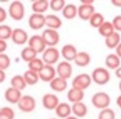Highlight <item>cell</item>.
<instances>
[{"mask_svg": "<svg viewBox=\"0 0 121 119\" xmlns=\"http://www.w3.org/2000/svg\"><path fill=\"white\" fill-rule=\"evenodd\" d=\"M10 84H11V87L17 89L20 91L25 89L27 86L23 75H21V74H16L13 76L10 81Z\"/></svg>", "mask_w": 121, "mask_h": 119, "instance_id": "83f0119b", "label": "cell"}, {"mask_svg": "<svg viewBox=\"0 0 121 119\" xmlns=\"http://www.w3.org/2000/svg\"><path fill=\"white\" fill-rule=\"evenodd\" d=\"M96 13L93 4H86L81 3L78 7V16L83 21H89L94 13Z\"/></svg>", "mask_w": 121, "mask_h": 119, "instance_id": "8fae6325", "label": "cell"}, {"mask_svg": "<svg viewBox=\"0 0 121 119\" xmlns=\"http://www.w3.org/2000/svg\"><path fill=\"white\" fill-rule=\"evenodd\" d=\"M25 7L20 1H13L8 8V14L15 21H21L25 16Z\"/></svg>", "mask_w": 121, "mask_h": 119, "instance_id": "277c9868", "label": "cell"}, {"mask_svg": "<svg viewBox=\"0 0 121 119\" xmlns=\"http://www.w3.org/2000/svg\"><path fill=\"white\" fill-rule=\"evenodd\" d=\"M40 79L44 82L50 83L55 77H57V72H56V68L54 65H49L45 64L42 69L38 73Z\"/></svg>", "mask_w": 121, "mask_h": 119, "instance_id": "30bf717a", "label": "cell"}, {"mask_svg": "<svg viewBox=\"0 0 121 119\" xmlns=\"http://www.w3.org/2000/svg\"><path fill=\"white\" fill-rule=\"evenodd\" d=\"M105 64L108 69L116 70L121 65V59L115 53L109 54L105 59Z\"/></svg>", "mask_w": 121, "mask_h": 119, "instance_id": "44dd1931", "label": "cell"}, {"mask_svg": "<svg viewBox=\"0 0 121 119\" xmlns=\"http://www.w3.org/2000/svg\"><path fill=\"white\" fill-rule=\"evenodd\" d=\"M59 103V98L54 93H45L42 97V105L47 110H55Z\"/></svg>", "mask_w": 121, "mask_h": 119, "instance_id": "4fadbf2b", "label": "cell"}, {"mask_svg": "<svg viewBox=\"0 0 121 119\" xmlns=\"http://www.w3.org/2000/svg\"><path fill=\"white\" fill-rule=\"evenodd\" d=\"M66 119H79V118H78L75 116H70V117H69V118H67Z\"/></svg>", "mask_w": 121, "mask_h": 119, "instance_id": "7dc6e473", "label": "cell"}, {"mask_svg": "<svg viewBox=\"0 0 121 119\" xmlns=\"http://www.w3.org/2000/svg\"><path fill=\"white\" fill-rule=\"evenodd\" d=\"M111 98L110 95L105 92H97L91 97V104L97 109H105L109 108Z\"/></svg>", "mask_w": 121, "mask_h": 119, "instance_id": "6da1fadb", "label": "cell"}, {"mask_svg": "<svg viewBox=\"0 0 121 119\" xmlns=\"http://www.w3.org/2000/svg\"><path fill=\"white\" fill-rule=\"evenodd\" d=\"M22 91L13 87L8 88L4 93L5 99L12 104H17L18 102L22 98Z\"/></svg>", "mask_w": 121, "mask_h": 119, "instance_id": "2e32d148", "label": "cell"}, {"mask_svg": "<svg viewBox=\"0 0 121 119\" xmlns=\"http://www.w3.org/2000/svg\"><path fill=\"white\" fill-rule=\"evenodd\" d=\"M55 113L59 118L66 119L71 116L72 113V106L68 103H60L55 108Z\"/></svg>", "mask_w": 121, "mask_h": 119, "instance_id": "ffe728a7", "label": "cell"}, {"mask_svg": "<svg viewBox=\"0 0 121 119\" xmlns=\"http://www.w3.org/2000/svg\"><path fill=\"white\" fill-rule=\"evenodd\" d=\"M45 65L43 60L36 57L35 59L32 60L31 61H30L29 63H27V66H28V69L32 70L34 72L39 73L42 69V68Z\"/></svg>", "mask_w": 121, "mask_h": 119, "instance_id": "1f68e13d", "label": "cell"}, {"mask_svg": "<svg viewBox=\"0 0 121 119\" xmlns=\"http://www.w3.org/2000/svg\"><path fill=\"white\" fill-rule=\"evenodd\" d=\"M81 3H86V4H94V1L93 0H83Z\"/></svg>", "mask_w": 121, "mask_h": 119, "instance_id": "bcb514c9", "label": "cell"}, {"mask_svg": "<svg viewBox=\"0 0 121 119\" xmlns=\"http://www.w3.org/2000/svg\"><path fill=\"white\" fill-rule=\"evenodd\" d=\"M18 108L23 113H31L36 106V102L34 97L30 95H22V98L17 103Z\"/></svg>", "mask_w": 121, "mask_h": 119, "instance_id": "52a82bcc", "label": "cell"}, {"mask_svg": "<svg viewBox=\"0 0 121 119\" xmlns=\"http://www.w3.org/2000/svg\"><path fill=\"white\" fill-rule=\"evenodd\" d=\"M7 17H8V13H7V11L3 7H0V23H3V22L7 19Z\"/></svg>", "mask_w": 121, "mask_h": 119, "instance_id": "f35d334b", "label": "cell"}, {"mask_svg": "<svg viewBox=\"0 0 121 119\" xmlns=\"http://www.w3.org/2000/svg\"><path fill=\"white\" fill-rule=\"evenodd\" d=\"M49 87L54 92H58V93L64 92L68 88V81L63 78L57 76L49 83Z\"/></svg>", "mask_w": 121, "mask_h": 119, "instance_id": "d6986e66", "label": "cell"}, {"mask_svg": "<svg viewBox=\"0 0 121 119\" xmlns=\"http://www.w3.org/2000/svg\"><path fill=\"white\" fill-rule=\"evenodd\" d=\"M105 17L103 16V14L100 13H96L91 16V18L89 20V23L92 27L97 28L98 29L104 23H105Z\"/></svg>", "mask_w": 121, "mask_h": 119, "instance_id": "4dcf8cb0", "label": "cell"}, {"mask_svg": "<svg viewBox=\"0 0 121 119\" xmlns=\"http://www.w3.org/2000/svg\"><path fill=\"white\" fill-rule=\"evenodd\" d=\"M49 8V2L47 0H36L31 4V9L34 13L43 14Z\"/></svg>", "mask_w": 121, "mask_h": 119, "instance_id": "cb8c5ba5", "label": "cell"}, {"mask_svg": "<svg viewBox=\"0 0 121 119\" xmlns=\"http://www.w3.org/2000/svg\"><path fill=\"white\" fill-rule=\"evenodd\" d=\"M63 22L59 17L55 14L45 15V27L49 29L58 30L62 27Z\"/></svg>", "mask_w": 121, "mask_h": 119, "instance_id": "e0dca14e", "label": "cell"}, {"mask_svg": "<svg viewBox=\"0 0 121 119\" xmlns=\"http://www.w3.org/2000/svg\"><path fill=\"white\" fill-rule=\"evenodd\" d=\"M91 62V55L86 51H79L74 60V63L78 67H86Z\"/></svg>", "mask_w": 121, "mask_h": 119, "instance_id": "d4e9b609", "label": "cell"}, {"mask_svg": "<svg viewBox=\"0 0 121 119\" xmlns=\"http://www.w3.org/2000/svg\"><path fill=\"white\" fill-rule=\"evenodd\" d=\"M91 79L92 82L98 85H105L109 83L110 79V74L107 68L96 67L91 72Z\"/></svg>", "mask_w": 121, "mask_h": 119, "instance_id": "7a4b0ae2", "label": "cell"}, {"mask_svg": "<svg viewBox=\"0 0 121 119\" xmlns=\"http://www.w3.org/2000/svg\"><path fill=\"white\" fill-rule=\"evenodd\" d=\"M56 72L57 76L68 80L73 74V66L69 61L62 60L56 66Z\"/></svg>", "mask_w": 121, "mask_h": 119, "instance_id": "9c48e42d", "label": "cell"}, {"mask_svg": "<svg viewBox=\"0 0 121 119\" xmlns=\"http://www.w3.org/2000/svg\"><path fill=\"white\" fill-rule=\"evenodd\" d=\"M111 3L116 8H121V0H111Z\"/></svg>", "mask_w": 121, "mask_h": 119, "instance_id": "b9f144b4", "label": "cell"}, {"mask_svg": "<svg viewBox=\"0 0 121 119\" xmlns=\"http://www.w3.org/2000/svg\"><path fill=\"white\" fill-rule=\"evenodd\" d=\"M62 15L68 20H72L78 16V7L73 3H68L62 11Z\"/></svg>", "mask_w": 121, "mask_h": 119, "instance_id": "484cf974", "label": "cell"}, {"mask_svg": "<svg viewBox=\"0 0 121 119\" xmlns=\"http://www.w3.org/2000/svg\"><path fill=\"white\" fill-rule=\"evenodd\" d=\"M44 41L45 42L47 47H55L60 40V36L57 30H53L46 28L41 34Z\"/></svg>", "mask_w": 121, "mask_h": 119, "instance_id": "5b68a950", "label": "cell"}, {"mask_svg": "<svg viewBox=\"0 0 121 119\" xmlns=\"http://www.w3.org/2000/svg\"><path fill=\"white\" fill-rule=\"evenodd\" d=\"M72 113L78 118H84L88 113V108L83 102L73 103L72 105Z\"/></svg>", "mask_w": 121, "mask_h": 119, "instance_id": "7402d4cb", "label": "cell"}, {"mask_svg": "<svg viewBox=\"0 0 121 119\" xmlns=\"http://www.w3.org/2000/svg\"><path fill=\"white\" fill-rule=\"evenodd\" d=\"M49 119H58V118H49Z\"/></svg>", "mask_w": 121, "mask_h": 119, "instance_id": "681fc988", "label": "cell"}, {"mask_svg": "<svg viewBox=\"0 0 121 119\" xmlns=\"http://www.w3.org/2000/svg\"><path fill=\"white\" fill-rule=\"evenodd\" d=\"M28 46L33 49L37 54L43 53L47 48L45 42L44 41L41 35H33L29 38Z\"/></svg>", "mask_w": 121, "mask_h": 119, "instance_id": "ba28073f", "label": "cell"}, {"mask_svg": "<svg viewBox=\"0 0 121 119\" xmlns=\"http://www.w3.org/2000/svg\"><path fill=\"white\" fill-rule=\"evenodd\" d=\"M115 54L121 59V42L120 45L116 47V49H115Z\"/></svg>", "mask_w": 121, "mask_h": 119, "instance_id": "ee69618b", "label": "cell"}, {"mask_svg": "<svg viewBox=\"0 0 121 119\" xmlns=\"http://www.w3.org/2000/svg\"><path fill=\"white\" fill-rule=\"evenodd\" d=\"M22 75L27 85H34V84H37L38 81L40 80L38 73L34 72L30 69H27L26 71H25Z\"/></svg>", "mask_w": 121, "mask_h": 119, "instance_id": "f1b7e54d", "label": "cell"}, {"mask_svg": "<svg viewBox=\"0 0 121 119\" xmlns=\"http://www.w3.org/2000/svg\"><path fill=\"white\" fill-rule=\"evenodd\" d=\"M112 24H113L114 27H115V32H121V15H117L112 19L111 21Z\"/></svg>", "mask_w": 121, "mask_h": 119, "instance_id": "74e56055", "label": "cell"}, {"mask_svg": "<svg viewBox=\"0 0 121 119\" xmlns=\"http://www.w3.org/2000/svg\"><path fill=\"white\" fill-rule=\"evenodd\" d=\"M6 73L4 72V70H2V69H0V84L1 83H3V81L6 79Z\"/></svg>", "mask_w": 121, "mask_h": 119, "instance_id": "60d3db41", "label": "cell"}, {"mask_svg": "<svg viewBox=\"0 0 121 119\" xmlns=\"http://www.w3.org/2000/svg\"><path fill=\"white\" fill-rule=\"evenodd\" d=\"M12 41L17 45H25L29 41V37L27 32L22 28H15L13 29L11 37Z\"/></svg>", "mask_w": 121, "mask_h": 119, "instance_id": "5bb4252c", "label": "cell"}, {"mask_svg": "<svg viewBox=\"0 0 121 119\" xmlns=\"http://www.w3.org/2000/svg\"><path fill=\"white\" fill-rule=\"evenodd\" d=\"M98 119H115V113L112 108H107L102 109L98 113Z\"/></svg>", "mask_w": 121, "mask_h": 119, "instance_id": "d590c367", "label": "cell"}, {"mask_svg": "<svg viewBox=\"0 0 121 119\" xmlns=\"http://www.w3.org/2000/svg\"><path fill=\"white\" fill-rule=\"evenodd\" d=\"M60 53L64 60L71 62V61H74L78 51L75 46H73V44H66L62 47Z\"/></svg>", "mask_w": 121, "mask_h": 119, "instance_id": "9a60e30c", "label": "cell"}, {"mask_svg": "<svg viewBox=\"0 0 121 119\" xmlns=\"http://www.w3.org/2000/svg\"><path fill=\"white\" fill-rule=\"evenodd\" d=\"M85 97V93L82 90H80L74 88H71L67 93V98L70 103H77L82 102L83 98Z\"/></svg>", "mask_w": 121, "mask_h": 119, "instance_id": "ac0fdd59", "label": "cell"}, {"mask_svg": "<svg viewBox=\"0 0 121 119\" xmlns=\"http://www.w3.org/2000/svg\"><path fill=\"white\" fill-rule=\"evenodd\" d=\"M8 48V43L6 41H3L0 39V54H3L6 51Z\"/></svg>", "mask_w": 121, "mask_h": 119, "instance_id": "ab89813d", "label": "cell"}, {"mask_svg": "<svg viewBox=\"0 0 121 119\" xmlns=\"http://www.w3.org/2000/svg\"><path fill=\"white\" fill-rule=\"evenodd\" d=\"M61 53L56 47H47L42 53V60L45 64L54 65L59 61Z\"/></svg>", "mask_w": 121, "mask_h": 119, "instance_id": "8992f818", "label": "cell"}, {"mask_svg": "<svg viewBox=\"0 0 121 119\" xmlns=\"http://www.w3.org/2000/svg\"><path fill=\"white\" fill-rule=\"evenodd\" d=\"M10 64H11L10 57L5 53L0 54V69L5 70L9 67Z\"/></svg>", "mask_w": 121, "mask_h": 119, "instance_id": "8d00e7d4", "label": "cell"}, {"mask_svg": "<svg viewBox=\"0 0 121 119\" xmlns=\"http://www.w3.org/2000/svg\"><path fill=\"white\" fill-rule=\"evenodd\" d=\"M66 4L64 0H51L49 2V8L54 12H62Z\"/></svg>", "mask_w": 121, "mask_h": 119, "instance_id": "e575fe53", "label": "cell"}, {"mask_svg": "<svg viewBox=\"0 0 121 119\" xmlns=\"http://www.w3.org/2000/svg\"><path fill=\"white\" fill-rule=\"evenodd\" d=\"M91 83H92V79H91V74L82 73V74L76 75L73 79L72 88L85 91L91 86Z\"/></svg>", "mask_w": 121, "mask_h": 119, "instance_id": "3957f363", "label": "cell"}, {"mask_svg": "<svg viewBox=\"0 0 121 119\" xmlns=\"http://www.w3.org/2000/svg\"><path fill=\"white\" fill-rule=\"evenodd\" d=\"M97 30H98L99 34L103 37H105V38L110 37L114 32H115V27H114L112 23L109 21H105Z\"/></svg>", "mask_w": 121, "mask_h": 119, "instance_id": "4316f807", "label": "cell"}, {"mask_svg": "<svg viewBox=\"0 0 121 119\" xmlns=\"http://www.w3.org/2000/svg\"><path fill=\"white\" fill-rule=\"evenodd\" d=\"M116 104H117V106L119 107V108L121 109V94L120 95H119L118 97H117V98H116Z\"/></svg>", "mask_w": 121, "mask_h": 119, "instance_id": "f6af8a7d", "label": "cell"}, {"mask_svg": "<svg viewBox=\"0 0 121 119\" xmlns=\"http://www.w3.org/2000/svg\"><path fill=\"white\" fill-rule=\"evenodd\" d=\"M28 25L33 30H40L45 26V16L44 14L32 13L28 18Z\"/></svg>", "mask_w": 121, "mask_h": 119, "instance_id": "7c38bea8", "label": "cell"}, {"mask_svg": "<svg viewBox=\"0 0 121 119\" xmlns=\"http://www.w3.org/2000/svg\"><path fill=\"white\" fill-rule=\"evenodd\" d=\"M115 76H116L118 79H120V80L121 79V65L116 70H115Z\"/></svg>", "mask_w": 121, "mask_h": 119, "instance_id": "7bdbcfd3", "label": "cell"}, {"mask_svg": "<svg viewBox=\"0 0 121 119\" xmlns=\"http://www.w3.org/2000/svg\"><path fill=\"white\" fill-rule=\"evenodd\" d=\"M119 89H120V91L121 93V79L120 80V82H119Z\"/></svg>", "mask_w": 121, "mask_h": 119, "instance_id": "c3c4849f", "label": "cell"}, {"mask_svg": "<svg viewBox=\"0 0 121 119\" xmlns=\"http://www.w3.org/2000/svg\"><path fill=\"white\" fill-rule=\"evenodd\" d=\"M13 30L8 25L2 24L0 25V39L3 41H7L12 37Z\"/></svg>", "mask_w": 121, "mask_h": 119, "instance_id": "d6a6232c", "label": "cell"}, {"mask_svg": "<svg viewBox=\"0 0 121 119\" xmlns=\"http://www.w3.org/2000/svg\"><path fill=\"white\" fill-rule=\"evenodd\" d=\"M37 55H38V54H37L33 49H31L29 46L24 47L21 51V58L27 63H29L30 61H31L32 60L36 58Z\"/></svg>", "mask_w": 121, "mask_h": 119, "instance_id": "f546056e", "label": "cell"}, {"mask_svg": "<svg viewBox=\"0 0 121 119\" xmlns=\"http://www.w3.org/2000/svg\"><path fill=\"white\" fill-rule=\"evenodd\" d=\"M121 42V36L119 32H115L112 34L111 36L105 38V45L107 48L113 50V49H116Z\"/></svg>", "mask_w": 121, "mask_h": 119, "instance_id": "603a6c76", "label": "cell"}, {"mask_svg": "<svg viewBox=\"0 0 121 119\" xmlns=\"http://www.w3.org/2000/svg\"><path fill=\"white\" fill-rule=\"evenodd\" d=\"M15 112L10 107H3L0 108V119H14Z\"/></svg>", "mask_w": 121, "mask_h": 119, "instance_id": "836d02e7", "label": "cell"}]
</instances>
